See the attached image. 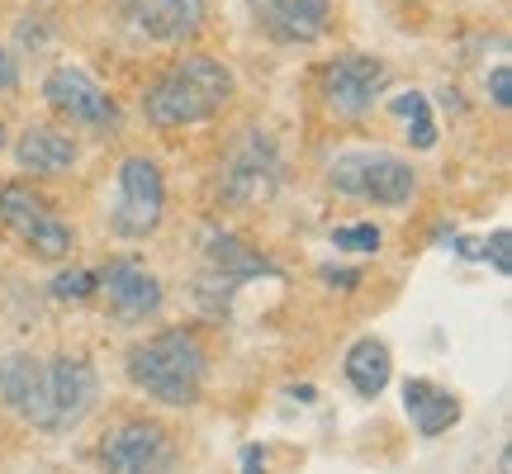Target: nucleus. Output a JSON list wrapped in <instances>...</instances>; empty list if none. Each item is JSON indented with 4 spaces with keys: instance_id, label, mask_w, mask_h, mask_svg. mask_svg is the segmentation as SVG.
Returning a JSON list of instances; mask_svg holds the SVG:
<instances>
[{
    "instance_id": "obj_1",
    "label": "nucleus",
    "mask_w": 512,
    "mask_h": 474,
    "mask_svg": "<svg viewBox=\"0 0 512 474\" xmlns=\"http://www.w3.org/2000/svg\"><path fill=\"white\" fill-rule=\"evenodd\" d=\"M100 399L95 365L81 356H57V361H34L29 351L0 356V403L34 422L38 432H72L76 422Z\"/></svg>"
},
{
    "instance_id": "obj_2",
    "label": "nucleus",
    "mask_w": 512,
    "mask_h": 474,
    "mask_svg": "<svg viewBox=\"0 0 512 474\" xmlns=\"http://www.w3.org/2000/svg\"><path fill=\"white\" fill-rule=\"evenodd\" d=\"M228 100H233V72L223 62H214V57L190 53L147 91L143 110L157 128H181L219 114Z\"/></svg>"
},
{
    "instance_id": "obj_3",
    "label": "nucleus",
    "mask_w": 512,
    "mask_h": 474,
    "mask_svg": "<svg viewBox=\"0 0 512 474\" xmlns=\"http://www.w3.org/2000/svg\"><path fill=\"white\" fill-rule=\"evenodd\" d=\"M128 380L147 389L157 403L185 408V403L200 399V380H204V347L195 342V332L171 328L147 337L143 347L128 351Z\"/></svg>"
},
{
    "instance_id": "obj_4",
    "label": "nucleus",
    "mask_w": 512,
    "mask_h": 474,
    "mask_svg": "<svg viewBox=\"0 0 512 474\" xmlns=\"http://www.w3.org/2000/svg\"><path fill=\"white\" fill-rule=\"evenodd\" d=\"M328 181L342 190V195H356V200H375V204H389V209H399V204L413 200V166L394 157V152H342L337 162H332Z\"/></svg>"
},
{
    "instance_id": "obj_5",
    "label": "nucleus",
    "mask_w": 512,
    "mask_h": 474,
    "mask_svg": "<svg viewBox=\"0 0 512 474\" xmlns=\"http://www.w3.org/2000/svg\"><path fill=\"white\" fill-rule=\"evenodd\" d=\"M0 223L34 256H43V261H62V256H72V247H76L72 228L57 219L34 190H24V185H5V190H0Z\"/></svg>"
},
{
    "instance_id": "obj_6",
    "label": "nucleus",
    "mask_w": 512,
    "mask_h": 474,
    "mask_svg": "<svg viewBox=\"0 0 512 474\" xmlns=\"http://www.w3.org/2000/svg\"><path fill=\"white\" fill-rule=\"evenodd\" d=\"M166 214V185L157 162L128 157L119 166V204H114V228L124 237H147Z\"/></svg>"
},
{
    "instance_id": "obj_7",
    "label": "nucleus",
    "mask_w": 512,
    "mask_h": 474,
    "mask_svg": "<svg viewBox=\"0 0 512 474\" xmlns=\"http://www.w3.org/2000/svg\"><path fill=\"white\" fill-rule=\"evenodd\" d=\"M275 185H280V157H275V147L261 133L242 138L238 152L228 157V166H223V176H219L223 200L233 204V209H252V204L271 200Z\"/></svg>"
},
{
    "instance_id": "obj_8",
    "label": "nucleus",
    "mask_w": 512,
    "mask_h": 474,
    "mask_svg": "<svg viewBox=\"0 0 512 474\" xmlns=\"http://www.w3.org/2000/svg\"><path fill=\"white\" fill-rule=\"evenodd\" d=\"M95 290L105 294V304L124 323H143V318H152V313L162 309V280L147 271L143 261H133V256L110 261L105 271L95 275Z\"/></svg>"
},
{
    "instance_id": "obj_9",
    "label": "nucleus",
    "mask_w": 512,
    "mask_h": 474,
    "mask_svg": "<svg viewBox=\"0 0 512 474\" xmlns=\"http://www.w3.org/2000/svg\"><path fill=\"white\" fill-rule=\"evenodd\" d=\"M384 86V67L375 57H342L323 72V100H328L332 114L342 119H356L375 105V95Z\"/></svg>"
},
{
    "instance_id": "obj_10",
    "label": "nucleus",
    "mask_w": 512,
    "mask_h": 474,
    "mask_svg": "<svg viewBox=\"0 0 512 474\" xmlns=\"http://www.w3.org/2000/svg\"><path fill=\"white\" fill-rule=\"evenodd\" d=\"M43 95H48V105H53L57 114H67V119H76V124H91V128L114 124L110 95L100 91V86H95V81L81 72V67H72V62L48 72V81H43Z\"/></svg>"
},
{
    "instance_id": "obj_11",
    "label": "nucleus",
    "mask_w": 512,
    "mask_h": 474,
    "mask_svg": "<svg viewBox=\"0 0 512 474\" xmlns=\"http://www.w3.org/2000/svg\"><path fill=\"white\" fill-rule=\"evenodd\" d=\"M124 15L138 34L157 43H185L204 29L209 5L204 0H124Z\"/></svg>"
},
{
    "instance_id": "obj_12",
    "label": "nucleus",
    "mask_w": 512,
    "mask_h": 474,
    "mask_svg": "<svg viewBox=\"0 0 512 474\" xmlns=\"http://www.w3.org/2000/svg\"><path fill=\"white\" fill-rule=\"evenodd\" d=\"M100 456L119 474L162 470V465H171V441H166V432L157 422H128V427H119V432L105 437Z\"/></svg>"
},
{
    "instance_id": "obj_13",
    "label": "nucleus",
    "mask_w": 512,
    "mask_h": 474,
    "mask_svg": "<svg viewBox=\"0 0 512 474\" xmlns=\"http://www.w3.org/2000/svg\"><path fill=\"white\" fill-rule=\"evenodd\" d=\"M328 15V0H261L256 5V19L275 43H313L328 29Z\"/></svg>"
},
{
    "instance_id": "obj_14",
    "label": "nucleus",
    "mask_w": 512,
    "mask_h": 474,
    "mask_svg": "<svg viewBox=\"0 0 512 474\" xmlns=\"http://www.w3.org/2000/svg\"><path fill=\"white\" fill-rule=\"evenodd\" d=\"M403 408H408V418H413V427H418L422 437H437V432H446L460 418V399L432 380L403 384Z\"/></svg>"
},
{
    "instance_id": "obj_15",
    "label": "nucleus",
    "mask_w": 512,
    "mask_h": 474,
    "mask_svg": "<svg viewBox=\"0 0 512 474\" xmlns=\"http://www.w3.org/2000/svg\"><path fill=\"white\" fill-rule=\"evenodd\" d=\"M15 162L24 171H38V176H57V171H67L76 162V147L57 128H29L15 143Z\"/></svg>"
},
{
    "instance_id": "obj_16",
    "label": "nucleus",
    "mask_w": 512,
    "mask_h": 474,
    "mask_svg": "<svg viewBox=\"0 0 512 474\" xmlns=\"http://www.w3.org/2000/svg\"><path fill=\"white\" fill-rule=\"evenodd\" d=\"M389 375H394V361H389V347H384V342L361 337V342L347 351V380H351V389H356V394L375 399L384 384H389Z\"/></svg>"
},
{
    "instance_id": "obj_17",
    "label": "nucleus",
    "mask_w": 512,
    "mask_h": 474,
    "mask_svg": "<svg viewBox=\"0 0 512 474\" xmlns=\"http://www.w3.org/2000/svg\"><path fill=\"white\" fill-rule=\"evenodd\" d=\"M204 252H209V266H214V271L233 275V280H247V275H271V266H266V261L247 256L238 247V237H228V233H209Z\"/></svg>"
},
{
    "instance_id": "obj_18",
    "label": "nucleus",
    "mask_w": 512,
    "mask_h": 474,
    "mask_svg": "<svg viewBox=\"0 0 512 474\" xmlns=\"http://www.w3.org/2000/svg\"><path fill=\"white\" fill-rule=\"evenodd\" d=\"M394 114H403L408 119V143L418 147V152H427V147H437V119H432V110H427V95L422 91H403L394 95Z\"/></svg>"
},
{
    "instance_id": "obj_19",
    "label": "nucleus",
    "mask_w": 512,
    "mask_h": 474,
    "mask_svg": "<svg viewBox=\"0 0 512 474\" xmlns=\"http://www.w3.org/2000/svg\"><path fill=\"white\" fill-rule=\"evenodd\" d=\"M332 242L342 252H380V228L375 223H347V228H332Z\"/></svg>"
},
{
    "instance_id": "obj_20",
    "label": "nucleus",
    "mask_w": 512,
    "mask_h": 474,
    "mask_svg": "<svg viewBox=\"0 0 512 474\" xmlns=\"http://www.w3.org/2000/svg\"><path fill=\"white\" fill-rule=\"evenodd\" d=\"M53 294L57 299H86V294H95V275L91 271H62L53 280Z\"/></svg>"
},
{
    "instance_id": "obj_21",
    "label": "nucleus",
    "mask_w": 512,
    "mask_h": 474,
    "mask_svg": "<svg viewBox=\"0 0 512 474\" xmlns=\"http://www.w3.org/2000/svg\"><path fill=\"white\" fill-rule=\"evenodd\" d=\"M484 256L494 261L498 275H508L512 271V237L508 233H494V237H489V247H484Z\"/></svg>"
},
{
    "instance_id": "obj_22",
    "label": "nucleus",
    "mask_w": 512,
    "mask_h": 474,
    "mask_svg": "<svg viewBox=\"0 0 512 474\" xmlns=\"http://www.w3.org/2000/svg\"><path fill=\"white\" fill-rule=\"evenodd\" d=\"M489 91H494L498 110H508V105H512V72H508V67H494V72H489Z\"/></svg>"
},
{
    "instance_id": "obj_23",
    "label": "nucleus",
    "mask_w": 512,
    "mask_h": 474,
    "mask_svg": "<svg viewBox=\"0 0 512 474\" xmlns=\"http://www.w3.org/2000/svg\"><path fill=\"white\" fill-rule=\"evenodd\" d=\"M19 86V67H15V57L5 53V48H0V95L5 91H15Z\"/></svg>"
},
{
    "instance_id": "obj_24",
    "label": "nucleus",
    "mask_w": 512,
    "mask_h": 474,
    "mask_svg": "<svg viewBox=\"0 0 512 474\" xmlns=\"http://www.w3.org/2000/svg\"><path fill=\"white\" fill-rule=\"evenodd\" d=\"M323 275H328V285H342V290H351V285L361 280L356 271H323Z\"/></svg>"
},
{
    "instance_id": "obj_25",
    "label": "nucleus",
    "mask_w": 512,
    "mask_h": 474,
    "mask_svg": "<svg viewBox=\"0 0 512 474\" xmlns=\"http://www.w3.org/2000/svg\"><path fill=\"white\" fill-rule=\"evenodd\" d=\"M0 143H5V133H0Z\"/></svg>"
}]
</instances>
